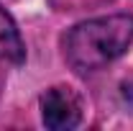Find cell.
<instances>
[{
  "instance_id": "6da1fadb",
  "label": "cell",
  "mask_w": 133,
  "mask_h": 131,
  "mask_svg": "<svg viewBox=\"0 0 133 131\" xmlns=\"http://www.w3.org/2000/svg\"><path fill=\"white\" fill-rule=\"evenodd\" d=\"M133 44V16L115 13L84 21L74 26L64 36V57L66 62L79 69L92 72L110 64Z\"/></svg>"
},
{
  "instance_id": "3957f363",
  "label": "cell",
  "mask_w": 133,
  "mask_h": 131,
  "mask_svg": "<svg viewBox=\"0 0 133 131\" xmlns=\"http://www.w3.org/2000/svg\"><path fill=\"white\" fill-rule=\"evenodd\" d=\"M0 59L13 62V64H21L26 59V46H23L21 31L3 5H0Z\"/></svg>"
},
{
  "instance_id": "7a4b0ae2",
  "label": "cell",
  "mask_w": 133,
  "mask_h": 131,
  "mask_svg": "<svg viewBox=\"0 0 133 131\" xmlns=\"http://www.w3.org/2000/svg\"><path fill=\"white\" fill-rule=\"evenodd\" d=\"M41 116L44 123L54 131H69L82 118L79 98L69 87H51L41 95Z\"/></svg>"
}]
</instances>
